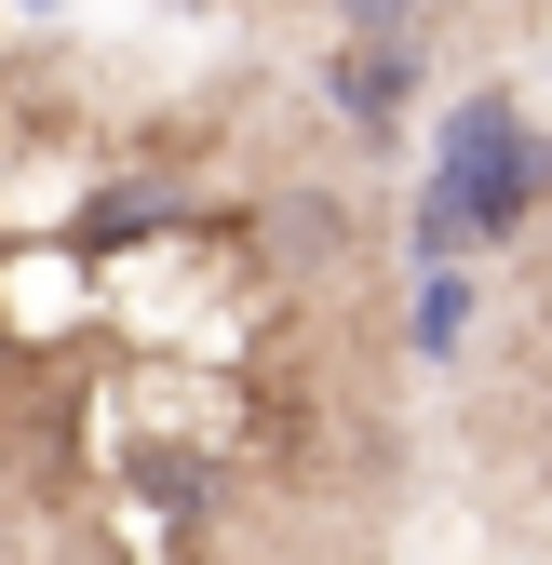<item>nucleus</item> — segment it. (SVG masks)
<instances>
[{
  "label": "nucleus",
  "instance_id": "1",
  "mask_svg": "<svg viewBox=\"0 0 552 565\" xmlns=\"http://www.w3.org/2000/svg\"><path fill=\"white\" fill-rule=\"evenodd\" d=\"M432 175H445V202L471 216V243H512V230L539 216V189H552V149H539V135H499V149L432 162Z\"/></svg>",
  "mask_w": 552,
  "mask_h": 565
},
{
  "label": "nucleus",
  "instance_id": "2",
  "mask_svg": "<svg viewBox=\"0 0 552 565\" xmlns=\"http://www.w3.org/2000/svg\"><path fill=\"white\" fill-rule=\"evenodd\" d=\"M323 95L351 108L364 135H391L404 108H418V41H404V28H351V54L323 67Z\"/></svg>",
  "mask_w": 552,
  "mask_h": 565
},
{
  "label": "nucleus",
  "instance_id": "3",
  "mask_svg": "<svg viewBox=\"0 0 552 565\" xmlns=\"http://www.w3.org/2000/svg\"><path fill=\"white\" fill-rule=\"evenodd\" d=\"M337 243H351V216H337L323 189H284V202H269V256H284V269H337Z\"/></svg>",
  "mask_w": 552,
  "mask_h": 565
},
{
  "label": "nucleus",
  "instance_id": "4",
  "mask_svg": "<svg viewBox=\"0 0 552 565\" xmlns=\"http://www.w3.org/2000/svg\"><path fill=\"white\" fill-rule=\"evenodd\" d=\"M499 135H526V121H512V95L486 82V95H458V108H445V162H471V149H499Z\"/></svg>",
  "mask_w": 552,
  "mask_h": 565
},
{
  "label": "nucleus",
  "instance_id": "5",
  "mask_svg": "<svg viewBox=\"0 0 552 565\" xmlns=\"http://www.w3.org/2000/svg\"><path fill=\"white\" fill-rule=\"evenodd\" d=\"M458 310H471V282L432 269V297H418V350H458Z\"/></svg>",
  "mask_w": 552,
  "mask_h": 565
},
{
  "label": "nucleus",
  "instance_id": "6",
  "mask_svg": "<svg viewBox=\"0 0 552 565\" xmlns=\"http://www.w3.org/2000/svg\"><path fill=\"white\" fill-rule=\"evenodd\" d=\"M149 499H162L176 525H202V458H149Z\"/></svg>",
  "mask_w": 552,
  "mask_h": 565
},
{
  "label": "nucleus",
  "instance_id": "7",
  "mask_svg": "<svg viewBox=\"0 0 552 565\" xmlns=\"http://www.w3.org/2000/svg\"><path fill=\"white\" fill-rule=\"evenodd\" d=\"M337 28H418V0H337Z\"/></svg>",
  "mask_w": 552,
  "mask_h": 565
}]
</instances>
